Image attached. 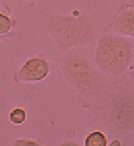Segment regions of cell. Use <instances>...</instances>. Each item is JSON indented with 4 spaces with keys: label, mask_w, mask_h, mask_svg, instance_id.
<instances>
[{
    "label": "cell",
    "mask_w": 134,
    "mask_h": 146,
    "mask_svg": "<svg viewBox=\"0 0 134 146\" xmlns=\"http://www.w3.org/2000/svg\"><path fill=\"white\" fill-rule=\"evenodd\" d=\"M28 117L26 110L22 107H15L12 108L8 114V119L12 125L20 126L25 123Z\"/></svg>",
    "instance_id": "ba28073f"
},
{
    "label": "cell",
    "mask_w": 134,
    "mask_h": 146,
    "mask_svg": "<svg viewBox=\"0 0 134 146\" xmlns=\"http://www.w3.org/2000/svg\"><path fill=\"white\" fill-rule=\"evenodd\" d=\"M13 145L19 146H34V145H40V142L39 141L36 140L34 139L31 138H19L17 140L14 141L13 143Z\"/></svg>",
    "instance_id": "30bf717a"
},
{
    "label": "cell",
    "mask_w": 134,
    "mask_h": 146,
    "mask_svg": "<svg viewBox=\"0 0 134 146\" xmlns=\"http://www.w3.org/2000/svg\"><path fill=\"white\" fill-rule=\"evenodd\" d=\"M3 8H4V7H3ZM3 8H2V2H0V11H2V9H3Z\"/></svg>",
    "instance_id": "9a60e30c"
},
{
    "label": "cell",
    "mask_w": 134,
    "mask_h": 146,
    "mask_svg": "<svg viewBox=\"0 0 134 146\" xmlns=\"http://www.w3.org/2000/svg\"><path fill=\"white\" fill-rule=\"evenodd\" d=\"M61 70L66 82L80 94H91L98 83V75L91 64L76 53L65 56Z\"/></svg>",
    "instance_id": "3957f363"
},
{
    "label": "cell",
    "mask_w": 134,
    "mask_h": 146,
    "mask_svg": "<svg viewBox=\"0 0 134 146\" xmlns=\"http://www.w3.org/2000/svg\"><path fill=\"white\" fill-rule=\"evenodd\" d=\"M45 27L59 52L91 46L96 42L93 19L78 10L50 17Z\"/></svg>",
    "instance_id": "6da1fadb"
},
{
    "label": "cell",
    "mask_w": 134,
    "mask_h": 146,
    "mask_svg": "<svg viewBox=\"0 0 134 146\" xmlns=\"http://www.w3.org/2000/svg\"><path fill=\"white\" fill-rule=\"evenodd\" d=\"M134 56V46L127 37L103 35L96 43L95 61L103 72L120 77L130 67Z\"/></svg>",
    "instance_id": "7a4b0ae2"
},
{
    "label": "cell",
    "mask_w": 134,
    "mask_h": 146,
    "mask_svg": "<svg viewBox=\"0 0 134 146\" xmlns=\"http://www.w3.org/2000/svg\"><path fill=\"white\" fill-rule=\"evenodd\" d=\"M5 108V98L4 97L0 94V115H1V113L2 112V110H4Z\"/></svg>",
    "instance_id": "7c38bea8"
},
{
    "label": "cell",
    "mask_w": 134,
    "mask_h": 146,
    "mask_svg": "<svg viewBox=\"0 0 134 146\" xmlns=\"http://www.w3.org/2000/svg\"><path fill=\"white\" fill-rule=\"evenodd\" d=\"M105 31L114 35L134 39V7L127 6L118 10Z\"/></svg>",
    "instance_id": "8992f818"
},
{
    "label": "cell",
    "mask_w": 134,
    "mask_h": 146,
    "mask_svg": "<svg viewBox=\"0 0 134 146\" xmlns=\"http://www.w3.org/2000/svg\"><path fill=\"white\" fill-rule=\"evenodd\" d=\"M25 1H28V2H34V1H36V0H25Z\"/></svg>",
    "instance_id": "2e32d148"
},
{
    "label": "cell",
    "mask_w": 134,
    "mask_h": 146,
    "mask_svg": "<svg viewBox=\"0 0 134 146\" xmlns=\"http://www.w3.org/2000/svg\"><path fill=\"white\" fill-rule=\"evenodd\" d=\"M130 78H131V81H133V83L134 84V68L133 69L131 73H130Z\"/></svg>",
    "instance_id": "5bb4252c"
},
{
    "label": "cell",
    "mask_w": 134,
    "mask_h": 146,
    "mask_svg": "<svg viewBox=\"0 0 134 146\" xmlns=\"http://www.w3.org/2000/svg\"><path fill=\"white\" fill-rule=\"evenodd\" d=\"M113 125L120 131H130L134 128V99L126 94L114 96L111 112Z\"/></svg>",
    "instance_id": "5b68a950"
},
{
    "label": "cell",
    "mask_w": 134,
    "mask_h": 146,
    "mask_svg": "<svg viewBox=\"0 0 134 146\" xmlns=\"http://www.w3.org/2000/svg\"><path fill=\"white\" fill-rule=\"evenodd\" d=\"M17 25L15 19H12L5 12L0 11V35H8L13 31Z\"/></svg>",
    "instance_id": "9c48e42d"
},
{
    "label": "cell",
    "mask_w": 134,
    "mask_h": 146,
    "mask_svg": "<svg viewBox=\"0 0 134 146\" xmlns=\"http://www.w3.org/2000/svg\"><path fill=\"white\" fill-rule=\"evenodd\" d=\"M51 70L49 60L42 54H36L23 61L13 74V82L17 84L40 83L48 78Z\"/></svg>",
    "instance_id": "277c9868"
},
{
    "label": "cell",
    "mask_w": 134,
    "mask_h": 146,
    "mask_svg": "<svg viewBox=\"0 0 134 146\" xmlns=\"http://www.w3.org/2000/svg\"><path fill=\"white\" fill-rule=\"evenodd\" d=\"M15 36L14 34L13 33H10L8 35H0V43L2 42H5V41L8 40L9 39L12 38L13 36Z\"/></svg>",
    "instance_id": "8fae6325"
},
{
    "label": "cell",
    "mask_w": 134,
    "mask_h": 146,
    "mask_svg": "<svg viewBox=\"0 0 134 146\" xmlns=\"http://www.w3.org/2000/svg\"><path fill=\"white\" fill-rule=\"evenodd\" d=\"M84 145L86 146H107L108 145L107 135L99 130L91 131L85 137Z\"/></svg>",
    "instance_id": "52a82bcc"
},
{
    "label": "cell",
    "mask_w": 134,
    "mask_h": 146,
    "mask_svg": "<svg viewBox=\"0 0 134 146\" xmlns=\"http://www.w3.org/2000/svg\"><path fill=\"white\" fill-rule=\"evenodd\" d=\"M110 145H121V142L118 139H114L110 142Z\"/></svg>",
    "instance_id": "4fadbf2b"
}]
</instances>
